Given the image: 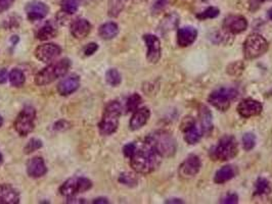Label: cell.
<instances>
[{
  "mask_svg": "<svg viewBox=\"0 0 272 204\" xmlns=\"http://www.w3.org/2000/svg\"><path fill=\"white\" fill-rule=\"evenodd\" d=\"M80 86V78L77 75H72L61 81L57 85V92L62 96H69L76 92Z\"/></svg>",
  "mask_w": 272,
  "mask_h": 204,
  "instance_id": "e0dca14e",
  "label": "cell"
},
{
  "mask_svg": "<svg viewBox=\"0 0 272 204\" xmlns=\"http://www.w3.org/2000/svg\"><path fill=\"white\" fill-rule=\"evenodd\" d=\"M144 141L162 157H172L176 152V140L167 131H156L149 134Z\"/></svg>",
  "mask_w": 272,
  "mask_h": 204,
  "instance_id": "7a4b0ae2",
  "label": "cell"
},
{
  "mask_svg": "<svg viewBox=\"0 0 272 204\" xmlns=\"http://www.w3.org/2000/svg\"><path fill=\"white\" fill-rule=\"evenodd\" d=\"M122 114V106L118 101H111L107 104L103 119L100 123V132L104 136L114 134L119 127V120Z\"/></svg>",
  "mask_w": 272,
  "mask_h": 204,
  "instance_id": "277c9868",
  "label": "cell"
},
{
  "mask_svg": "<svg viewBox=\"0 0 272 204\" xmlns=\"http://www.w3.org/2000/svg\"><path fill=\"white\" fill-rule=\"evenodd\" d=\"M256 145V137L252 133H247L243 137V146L246 151L252 150Z\"/></svg>",
  "mask_w": 272,
  "mask_h": 204,
  "instance_id": "d590c367",
  "label": "cell"
},
{
  "mask_svg": "<svg viewBox=\"0 0 272 204\" xmlns=\"http://www.w3.org/2000/svg\"><path fill=\"white\" fill-rule=\"evenodd\" d=\"M202 163L199 156L192 154L189 155L180 166L179 168V176L182 179H190L193 178L201 170Z\"/></svg>",
  "mask_w": 272,
  "mask_h": 204,
  "instance_id": "4fadbf2b",
  "label": "cell"
},
{
  "mask_svg": "<svg viewBox=\"0 0 272 204\" xmlns=\"http://www.w3.org/2000/svg\"><path fill=\"white\" fill-rule=\"evenodd\" d=\"M2 125H3V119H2V117L0 116V128L2 127Z\"/></svg>",
  "mask_w": 272,
  "mask_h": 204,
  "instance_id": "816d5d0a",
  "label": "cell"
},
{
  "mask_svg": "<svg viewBox=\"0 0 272 204\" xmlns=\"http://www.w3.org/2000/svg\"><path fill=\"white\" fill-rule=\"evenodd\" d=\"M266 0H250V9L252 10V11H254V10H257L260 6H261V4L263 3V2H265Z\"/></svg>",
  "mask_w": 272,
  "mask_h": 204,
  "instance_id": "ee69618b",
  "label": "cell"
},
{
  "mask_svg": "<svg viewBox=\"0 0 272 204\" xmlns=\"http://www.w3.org/2000/svg\"><path fill=\"white\" fill-rule=\"evenodd\" d=\"M198 37V31L193 27H183L177 32V43L180 47L191 45Z\"/></svg>",
  "mask_w": 272,
  "mask_h": 204,
  "instance_id": "44dd1931",
  "label": "cell"
},
{
  "mask_svg": "<svg viewBox=\"0 0 272 204\" xmlns=\"http://www.w3.org/2000/svg\"><path fill=\"white\" fill-rule=\"evenodd\" d=\"M162 156L145 141L136 147L130 157V166L138 174L147 175L156 171L162 162Z\"/></svg>",
  "mask_w": 272,
  "mask_h": 204,
  "instance_id": "6da1fadb",
  "label": "cell"
},
{
  "mask_svg": "<svg viewBox=\"0 0 272 204\" xmlns=\"http://www.w3.org/2000/svg\"><path fill=\"white\" fill-rule=\"evenodd\" d=\"M143 40L145 42L147 52L146 58L150 63H157L161 58V42L159 38L154 35L147 34L143 36Z\"/></svg>",
  "mask_w": 272,
  "mask_h": 204,
  "instance_id": "5bb4252c",
  "label": "cell"
},
{
  "mask_svg": "<svg viewBox=\"0 0 272 204\" xmlns=\"http://www.w3.org/2000/svg\"><path fill=\"white\" fill-rule=\"evenodd\" d=\"M70 127V124L66 121H59L55 125H54V130L56 131H63L66 130L67 128Z\"/></svg>",
  "mask_w": 272,
  "mask_h": 204,
  "instance_id": "7bdbcfd3",
  "label": "cell"
},
{
  "mask_svg": "<svg viewBox=\"0 0 272 204\" xmlns=\"http://www.w3.org/2000/svg\"><path fill=\"white\" fill-rule=\"evenodd\" d=\"M238 95L239 92L236 88L220 87L210 94L208 101L217 109L225 111L229 108L231 102L238 97Z\"/></svg>",
  "mask_w": 272,
  "mask_h": 204,
  "instance_id": "8992f818",
  "label": "cell"
},
{
  "mask_svg": "<svg viewBox=\"0 0 272 204\" xmlns=\"http://www.w3.org/2000/svg\"><path fill=\"white\" fill-rule=\"evenodd\" d=\"M14 0H0V13L6 11L8 8L11 7Z\"/></svg>",
  "mask_w": 272,
  "mask_h": 204,
  "instance_id": "b9f144b4",
  "label": "cell"
},
{
  "mask_svg": "<svg viewBox=\"0 0 272 204\" xmlns=\"http://www.w3.org/2000/svg\"><path fill=\"white\" fill-rule=\"evenodd\" d=\"M136 147H137V145H136L135 143H128V144H126L124 146V148H123L124 155L126 157L130 158L133 155V153L135 152Z\"/></svg>",
  "mask_w": 272,
  "mask_h": 204,
  "instance_id": "f35d334b",
  "label": "cell"
},
{
  "mask_svg": "<svg viewBox=\"0 0 272 204\" xmlns=\"http://www.w3.org/2000/svg\"><path fill=\"white\" fill-rule=\"evenodd\" d=\"M200 122L201 128L204 134H209L213 129V122H212V114L206 106H202L200 109Z\"/></svg>",
  "mask_w": 272,
  "mask_h": 204,
  "instance_id": "cb8c5ba5",
  "label": "cell"
},
{
  "mask_svg": "<svg viewBox=\"0 0 272 204\" xmlns=\"http://www.w3.org/2000/svg\"><path fill=\"white\" fill-rule=\"evenodd\" d=\"M42 141L41 140H39V139H36V138H33V139H31L28 143H27V145L25 146V148H24V152L26 153V154H31V153H33V152H35L36 150H38V149H40L41 147H42Z\"/></svg>",
  "mask_w": 272,
  "mask_h": 204,
  "instance_id": "e575fe53",
  "label": "cell"
},
{
  "mask_svg": "<svg viewBox=\"0 0 272 204\" xmlns=\"http://www.w3.org/2000/svg\"><path fill=\"white\" fill-rule=\"evenodd\" d=\"M80 3H81V0H62L61 6L65 13L73 14L79 9Z\"/></svg>",
  "mask_w": 272,
  "mask_h": 204,
  "instance_id": "f1b7e54d",
  "label": "cell"
},
{
  "mask_svg": "<svg viewBox=\"0 0 272 204\" xmlns=\"http://www.w3.org/2000/svg\"><path fill=\"white\" fill-rule=\"evenodd\" d=\"M178 24V16L176 13H172L170 15H168L167 17H165V19L162 22V28L163 29H168L171 30L174 27H176Z\"/></svg>",
  "mask_w": 272,
  "mask_h": 204,
  "instance_id": "8d00e7d4",
  "label": "cell"
},
{
  "mask_svg": "<svg viewBox=\"0 0 272 204\" xmlns=\"http://www.w3.org/2000/svg\"><path fill=\"white\" fill-rule=\"evenodd\" d=\"M27 173L31 178L34 179L43 177L47 173V168L45 166L44 160L40 156L31 158L27 164Z\"/></svg>",
  "mask_w": 272,
  "mask_h": 204,
  "instance_id": "ac0fdd59",
  "label": "cell"
},
{
  "mask_svg": "<svg viewBox=\"0 0 272 204\" xmlns=\"http://www.w3.org/2000/svg\"><path fill=\"white\" fill-rule=\"evenodd\" d=\"M91 31L90 22L85 18H77L71 25V34L74 38L82 40L86 38Z\"/></svg>",
  "mask_w": 272,
  "mask_h": 204,
  "instance_id": "d6986e66",
  "label": "cell"
},
{
  "mask_svg": "<svg viewBox=\"0 0 272 204\" xmlns=\"http://www.w3.org/2000/svg\"><path fill=\"white\" fill-rule=\"evenodd\" d=\"M181 131L184 133L185 141L191 145L197 144L204 134L201 126H198L192 118H186L182 122Z\"/></svg>",
  "mask_w": 272,
  "mask_h": 204,
  "instance_id": "30bf717a",
  "label": "cell"
},
{
  "mask_svg": "<svg viewBox=\"0 0 272 204\" xmlns=\"http://www.w3.org/2000/svg\"><path fill=\"white\" fill-rule=\"evenodd\" d=\"M18 191L9 184H0V204L20 203Z\"/></svg>",
  "mask_w": 272,
  "mask_h": 204,
  "instance_id": "ffe728a7",
  "label": "cell"
},
{
  "mask_svg": "<svg viewBox=\"0 0 272 204\" xmlns=\"http://www.w3.org/2000/svg\"><path fill=\"white\" fill-rule=\"evenodd\" d=\"M56 34H57V30L55 26L52 22L47 21L36 32V38L41 41H46V40L54 38Z\"/></svg>",
  "mask_w": 272,
  "mask_h": 204,
  "instance_id": "d4e9b609",
  "label": "cell"
},
{
  "mask_svg": "<svg viewBox=\"0 0 272 204\" xmlns=\"http://www.w3.org/2000/svg\"><path fill=\"white\" fill-rule=\"evenodd\" d=\"M119 34V27L114 21H109L100 27L99 35L104 40H112Z\"/></svg>",
  "mask_w": 272,
  "mask_h": 204,
  "instance_id": "603a6c76",
  "label": "cell"
},
{
  "mask_svg": "<svg viewBox=\"0 0 272 204\" xmlns=\"http://www.w3.org/2000/svg\"><path fill=\"white\" fill-rule=\"evenodd\" d=\"M238 201H239V197H238V195L237 194H235V193H228L223 199H222V203H226V204H235V203H238Z\"/></svg>",
  "mask_w": 272,
  "mask_h": 204,
  "instance_id": "ab89813d",
  "label": "cell"
},
{
  "mask_svg": "<svg viewBox=\"0 0 272 204\" xmlns=\"http://www.w3.org/2000/svg\"><path fill=\"white\" fill-rule=\"evenodd\" d=\"M62 53V48L54 43H46L39 45L35 49V56L38 60L48 63L53 61Z\"/></svg>",
  "mask_w": 272,
  "mask_h": 204,
  "instance_id": "8fae6325",
  "label": "cell"
},
{
  "mask_svg": "<svg viewBox=\"0 0 272 204\" xmlns=\"http://www.w3.org/2000/svg\"><path fill=\"white\" fill-rule=\"evenodd\" d=\"M7 78H8L7 71L5 69H1L0 70V84H4L7 81Z\"/></svg>",
  "mask_w": 272,
  "mask_h": 204,
  "instance_id": "f6af8a7d",
  "label": "cell"
},
{
  "mask_svg": "<svg viewBox=\"0 0 272 204\" xmlns=\"http://www.w3.org/2000/svg\"><path fill=\"white\" fill-rule=\"evenodd\" d=\"M263 110L262 104L254 99H245L238 105V112L245 119L259 116Z\"/></svg>",
  "mask_w": 272,
  "mask_h": 204,
  "instance_id": "9a60e30c",
  "label": "cell"
},
{
  "mask_svg": "<svg viewBox=\"0 0 272 204\" xmlns=\"http://www.w3.org/2000/svg\"><path fill=\"white\" fill-rule=\"evenodd\" d=\"M119 182L128 187H134L138 183V179L132 173H123L119 177Z\"/></svg>",
  "mask_w": 272,
  "mask_h": 204,
  "instance_id": "1f68e13d",
  "label": "cell"
},
{
  "mask_svg": "<svg viewBox=\"0 0 272 204\" xmlns=\"http://www.w3.org/2000/svg\"><path fill=\"white\" fill-rule=\"evenodd\" d=\"M150 117V111L148 108L146 107H142V108H138L137 110L134 111L131 120H130V124L129 127L132 131H137L139 129H141L149 120Z\"/></svg>",
  "mask_w": 272,
  "mask_h": 204,
  "instance_id": "7402d4cb",
  "label": "cell"
},
{
  "mask_svg": "<svg viewBox=\"0 0 272 204\" xmlns=\"http://www.w3.org/2000/svg\"><path fill=\"white\" fill-rule=\"evenodd\" d=\"M271 188L269 185V182L264 178H259L255 185V195L261 196L270 193Z\"/></svg>",
  "mask_w": 272,
  "mask_h": 204,
  "instance_id": "4dcf8cb0",
  "label": "cell"
},
{
  "mask_svg": "<svg viewBox=\"0 0 272 204\" xmlns=\"http://www.w3.org/2000/svg\"><path fill=\"white\" fill-rule=\"evenodd\" d=\"M17 42H18V37L17 36H12L11 37V43H12V45L14 46Z\"/></svg>",
  "mask_w": 272,
  "mask_h": 204,
  "instance_id": "c3c4849f",
  "label": "cell"
},
{
  "mask_svg": "<svg viewBox=\"0 0 272 204\" xmlns=\"http://www.w3.org/2000/svg\"><path fill=\"white\" fill-rule=\"evenodd\" d=\"M92 202H93V203L106 204L109 203V200H108L107 198H103V197H100V198H96V199H94V200H93Z\"/></svg>",
  "mask_w": 272,
  "mask_h": 204,
  "instance_id": "bcb514c9",
  "label": "cell"
},
{
  "mask_svg": "<svg viewBox=\"0 0 272 204\" xmlns=\"http://www.w3.org/2000/svg\"><path fill=\"white\" fill-rule=\"evenodd\" d=\"M165 203H183V201L180 199H169V200H166Z\"/></svg>",
  "mask_w": 272,
  "mask_h": 204,
  "instance_id": "7dc6e473",
  "label": "cell"
},
{
  "mask_svg": "<svg viewBox=\"0 0 272 204\" xmlns=\"http://www.w3.org/2000/svg\"><path fill=\"white\" fill-rule=\"evenodd\" d=\"M106 81L109 85H111L113 87H117L121 84L122 77H121L120 73L118 72V70L111 69L106 74Z\"/></svg>",
  "mask_w": 272,
  "mask_h": 204,
  "instance_id": "f546056e",
  "label": "cell"
},
{
  "mask_svg": "<svg viewBox=\"0 0 272 204\" xmlns=\"http://www.w3.org/2000/svg\"><path fill=\"white\" fill-rule=\"evenodd\" d=\"M99 50V45L96 43H89L87 44L84 49H83V52L86 56H91L92 54H94L96 51Z\"/></svg>",
  "mask_w": 272,
  "mask_h": 204,
  "instance_id": "74e56055",
  "label": "cell"
},
{
  "mask_svg": "<svg viewBox=\"0 0 272 204\" xmlns=\"http://www.w3.org/2000/svg\"><path fill=\"white\" fill-rule=\"evenodd\" d=\"M248 28L247 19L242 15H228L223 21V29L229 34H240Z\"/></svg>",
  "mask_w": 272,
  "mask_h": 204,
  "instance_id": "2e32d148",
  "label": "cell"
},
{
  "mask_svg": "<svg viewBox=\"0 0 272 204\" xmlns=\"http://www.w3.org/2000/svg\"><path fill=\"white\" fill-rule=\"evenodd\" d=\"M167 4V0H156L152 6V11L153 12H160Z\"/></svg>",
  "mask_w": 272,
  "mask_h": 204,
  "instance_id": "60d3db41",
  "label": "cell"
},
{
  "mask_svg": "<svg viewBox=\"0 0 272 204\" xmlns=\"http://www.w3.org/2000/svg\"><path fill=\"white\" fill-rule=\"evenodd\" d=\"M35 121H36L35 108L33 106L27 105L22 109V111L16 117L13 124L14 130L20 136L26 137L33 132L35 128Z\"/></svg>",
  "mask_w": 272,
  "mask_h": 204,
  "instance_id": "52a82bcc",
  "label": "cell"
},
{
  "mask_svg": "<svg viewBox=\"0 0 272 204\" xmlns=\"http://www.w3.org/2000/svg\"><path fill=\"white\" fill-rule=\"evenodd\" d=\"M92 182L87 178H71L67 180L60 188V193L66 197H74L79 193L90 190Z\"/></svg>",
  "mask_w": 272,
  "mask_h": 204,
  "instance_id": "9c48e42d",
  "label": "cell"
},
{
  "mask_svg": "<svg viewBox=\"0 0 272 204\" xmlns=\"http://www.w3.org/2000/svg\"><path fill=\"white\" fill-rule=\"evenodd\" d=\"M267 50L268 42L260 34L250 35L244 43V54L247 59L258 58L265 54Z\"/></svg>",
  "mask_w": 272,
  "mask_h": 204,
  "instance_id": "ba28073f",
  "label": "cell"
},
{
  "mask_svg": "<svg viewBox=\"0 0 272 204\" xmlns=\"http://www.w3.org/2000/svg\"><path fill=\"white\" fill-rule=\"evenodd\" d=\"M70 67L71 61L69 58H64L56 62H53L36 75L35 83L38 86L49 85L57 79L65 77L68 74Z\"/></svg>",
  "mask_w": 272,
  "mask_h": 204,
  "instance_id": "3957f363",
  "label": "cell"
},
{
  "mask_svg": "<svg viewBox=\"0 0 272 204\" xmlns=\"http://www.w3.org/2000/svg\"><path fill=\"white\" fill-rule=\"evenodd\" d=\"M127 0H109V14L116 17L123 10Z\"/></svg>",
  "mask_w": 272,
  "mask_h": 204,
  "instance_id": "83f0119b",
  "label": "cell"
},
{
  "mask_svg": "<svg viewBox=\"0 0 272 204\" xmlns=\"http://www.w3.org/2000/svg\"><path fill=\"white\" fill-rule=\"evenodd\" d=\"M8 79H9V82L11 84L12 87H15V88H21L24 86L25 84V75L23 73V71H21L20 69H13L9 75H8Z\"/></svg>",
  "mask_w": 272,
  "mask_h": 204,
  "instance_id": "4316f807",
  "label": "cell"
},
{
  "mask_svg": "<svg viewBox=\"0 0 272 204\" xmlns=\"http://www.w3.org/2000/svg\"><path fill=\"white\" fill-rule=\"evenodd\" d=\"M25 10L28 19L31 21H36L43 19L48 14L49 7L42 1L34 0L27 3Z\"/></svg>",
  "mask_w": 272,
  "mask_h": 204,
  "instance_id": "7c38bea8",
  "label": "cell"
},
{
  "mask_svg": "<svg viewBox=\"0 0 272 204\" xmlns=\"http://www.w3.org/2000/svg\"><path fill=\"white\" fill-rule=\"evenodd\" d=\"M2 163H3V156H2V154L0 153V167H1V165H2Z\"/></svg>",
  "mask_w": 272,
  "mask_h": 204,
  "instance_id": "681fc988",
  "label": "cell"
},
{
  "mask_svg": "<svg viewBox=\"0 0 272 204\" xmlns=\"http://www.w3.org/2000/svg\"><path fill=\"white\" fill-rule=\"evenodd\" d=\"M219 13H220V11H219V9L217 7H208L207 9L202 11L201 13L197 14V17L199 19L205 20V19H208V18L217 17L219 15Z\"/></svg>",
  "mask_w": 272,
  "mask_h": 204,
  "instance_id": "836d02e7",
  "label": "cell"
},
{
  "mask_svg": "<svg viewBox=\"0 0 272 204\" xmlns=\"http://www.w3.org/2000/svg\"><path fill=\"white\" fill-rule=\"evenodd\" d=\"M236 176V170L231 166H225L217 171L214 177V182L216 184H224L225 182H228Z\"/></svg>",
  "mask_w": 272,
  "mask_h": 204,
  "instance_id": "484cf974",
  "label": "cell"
},
{
  "mask_svg": "<svg viewBox=\"0 0 272 204\" xmlns=\"http://www.w3.org/2000/svg\"><path fill=\"white\" fill-rule=\"evenodd\" d=\"M268 16H269V18L272 20V8L269 10V12H268Z\"/></svg>",
  "mask_w": 272,
  "mask_h": 204,
  "instance_id": "f907efd6",
  "label": "cell"
},
{
  "mask_svg": "<svg viewBox=\"0 0 272 204\" xmlns=\"http://www.w3.org/2000/svg\"><path fill=\"white\" fill-rule=\"evenodd\" d=\"M142 99L141 97L137 94V93H134L132 94L128 99H127V102H126V108L129 112H133L138 109L140 103H141Z\"/></svg>",
  "mask_w": 272,
  "mask_h": 204,
  "instance_id": "d6a6232c",
  "label": "cell"
},
{
  "mask_svg": "<svg viewBox=\"0 0 272 204\" xmlns=\"http://www.w3.org/2000/svg\"><path fill=\"white\" fill-rule=\"evenodd\" d=\"M238 151L239 146L236 138L231 135H225L211 148L210 157L216 162H225L236 157Z\"/></svg>",
  "mask_w": 272,
  "mask_h": 204,
  "instance_id": "5b68a950",
  "label": "cell"
},
{
  "mask_svg": "<svg viewBox=\"0 0 272 204\" xmlns=\"http://www.w3.org/2000/svg\"><path fill=\"white\" fill-rule=\"evenodd\" d=\"M203 1H207V0H203Z\"/></svg>",
  "mask_w": 272,
  "mask_h": 204,
  "instance_id": "f5cc1de1",
  "label": "cell"
}]
</instances>
